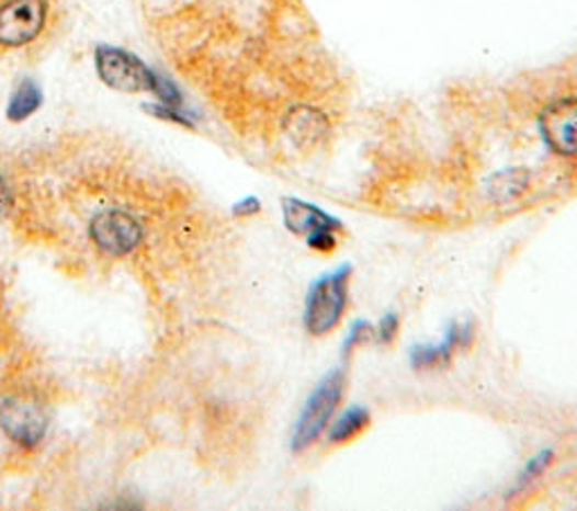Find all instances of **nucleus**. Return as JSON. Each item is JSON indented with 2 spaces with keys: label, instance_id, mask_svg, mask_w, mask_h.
<instances>
[{
  "label": "nucleus",
  "instance_id": "nucleus-1",
  "mask_svg": "<svg viewBox=\"0 0 577 511\" xmlns=\"http://www.w3.org/2000/svg\"><path fill=\"white\" fill-rule=\"evenodd\" d=\"M352 266L343 264L341 269L316 280L305 300V329L314 338L332 333L346 316L348 295H350Z\"/></svg>",
  "mask_w": 577,
  "mask_h": 511
},
{
  "label": "nucleus",
  "instance_id": "nucleus-2",
  "mask_svg": "<svg viewBox=\"0 0 577 511\" xmlns=\"http://www.w3.org/2000/svg\"><path fill=\"white\" fill-rule=\"evenodd\" d=\"M346 393V372L343 367H337L327 372L318 386L312 390L309 399L303 406V412L294 425L292 435V448L296 453L307 451L318 438L327 431L329 421H332L341 399Z\"/></svg>",
  "mask_w": 577,
  "mask_h": 511
},
{
  "label": "nucleus",
  "instance_id": "nucleus-3",
  "mask_svg": "<svg viewBox=\"0 0 577 511\" xmlns=\"http://www.w3.org/2000/svg\"><path fill=\"white\" fill-rule=\"evenodd\" d=\"M95 64L100 77L111 89L127 91V93L156 91L165 102L179 100V95L172 89H165V83L129 53H122L115 48H100L95 55Z\"/></svg>",
  "mask_w": 577,
  "mask_h": 511
},
{
  "label": "nucleus",
  "instance_id": "nucleus-4",
  "mask_svg": "<svg viewBox=\"0 0 577 511\" xmlns=\"http://www.w3.org/2000/svg\"><path fill=\"white\" fill-rule=\"evenodd\" d=\"M0 425L21 446H36L46 435L48 412L36 399L10 397L0 404Z\"/></svg>",
  "mask_w": 577,
  "mask_h": 511
},
{
  "label": "nucleus",
  "instance_id": "nucleus-5",
  "mask_svg": "<svg viewBox=\"0 0 577 511\" xmlns=\"http://www.w3.org/2000/svg\"><path fill=\"white\" fill-rule=\"evenodd\" d=\"M46 23V0H8L0 8V44L16 48L30 44Z\"/></svg>",
  "mask_w": 577,
  "mask_h": 511
},
{
  "label": "nucleus",
  "instance_id": "nucleus-6",
  "mask_svg": "<svg viewBox=\"0 0 577 511\" xmlns=\"http://www.w3.org/2000/svg\"><path fill=\"white\" fill-rule=\"evenodd\" d=\"M540 132L557 156H577V100L566 98L548 104L540 115Z\"/></svg>",
  "mask_w": 577,
  "mask_h": 511
},
{
  "label": "nucleus",
  "instance_id": "nucleus-7",
  "mask_svg": "<svg viewBox=\"0 0 577 511\" xmlns=\"http://www.w3.org/2000/svg\"><path fill=\"white\" fill-rule=\"evenodd\" d=\"M91 237L109 254H127L143 241V228L127 212L113 209L93 219Z\"/></svg>",
  "mask_w": 577,
  "mask_h": 511
},
{
  "label": "nucleus",
  "instance_id": "nucleus-8",
  "mask_svg": "<svg viewBox=\"0 0 577 511\" xmlns=\"http://www.w3.org/2000/svg\"><path fill=\"white\" fill-rule=\"evenodd\" d=\"M474 325L472 322H453L446 329V336L442 343L435 345H416L410 352V365L418 372L427 370H438L451 363L453 354L459 350H465L474 343Z\"/></svg>",
  "mask_w": 577,
  "mask_h": 511
},
{
  "label": "nucleus",
  "instance_id": "nucleus-9",
  "mask_svg": "<svg viewBox=\"0 0 577 511\" xmlns=\"http://www.w3.org/2000/svg\"><path fill=\"white\" fill-rule=\"evenodd\" d=\"M282 219L288 232L296 237H305V239L323 230L343 232V224L339 219L329 217L325 209H320L314 203L292 198V196L282 198Z\"/></svg>",
  "mask_w": 577,
  "mask_h": 511
},
{
  "label": "nucleus",
  "instance_id": "nucleus-10",
  "mask_svg": "<svg viewBox=\"0 0 577 511\" xmlns=\"http://www.w3.org/2000/svg\"><path fill=\"white\" fill-rule=\"evenodd\" d=\"M370 421H373V417H370V410L363 408V406H354V408L346 410V412L335 421L332 429H329L327 440H329V444H335V446L350 444V442L357 440L361 433H365Z\"/></svg>",
  "mask_w": 577,
  "mask_h": 511
},
{
  "label": "nucleus",
  "instance_id": "nucleus-11",
  "mask_svg": "<svg viewBox=\"0 0 577 511\" xmlns=\"http://www.w3.org/2000/svg\"><path fill=\"white\" fill-rule=\"evenodd\" d=\"M288 134L296 140H318V136L325 132V117L314 109H294L286 117Z\"/></svg>",
  "mask_w": 577,
  "mask_h": 511
},
{
  "label": "nucleus",
  "instance_id": "nucleus-12",
  "mask_svg": "<svg viewBox=\"0 0 577 511\" xmlns=\"http://www.w3.org/2000/svg\"><path fill=\"white\" fill-rule=\"evenodd\" d=\"M38 104H41V93H38V89L34 87L32 81H23L21 87L16 89L12 102H10L8 115H10V120H14V122L25 120V117H30V115L38 109Z\"/></svg>",
  "mask_w": 577,
  "mask_h": 511
},
{
  "label": "nucleus",
  "instance_id": "nucleus-13",
  "mask_svg": "<svg viewBox=\"0 0 577 511\" xmlns=\"http://www.w3.org/2000/svg\"><path fill=\"white\" fill-rule=\"evenodd\" d=\"M553 457H555V455H553L551 448H544L542 453L534 455V457L525 464L523 474L519 476V487H517V489H523V487L532 485L542 474H546V468L553 464Z\"/></svg>",
  "mask_w": 577,
  "mask_h": 511
},
{
  "label": "nucleus",
  "instance_id": "nucleus-14",
  "mask_svg": "<svg viewBox=\"0 0 577 511\" xmlns=\"http://www.w3.org/2000/svg\"><path fill=\"white\" fill-rule=\"evenodd\" d=\"M375 338V327L365 322V320H357L352 327H350V333L346 338V343H343V356H350L357 348L370 343V340Z\"/></svg>",
  "mask_w": 577,
  "mask_h": 511
},
{
  "label": "nucleus",
  "instance_id": "nucleus-15",
  "mask_svg": "<svg viewBox=\"0 0 577 511\" xmlns=\"http://www.w3.org/2000/svg\"><path fill=\"white\" fill-rule=\"evenodd\" d=\"M397 331H399V316H397L395 311H391V314H386V316L377 322V327H375V338L380 340L382 345H391L393 340L397 338Z\"/></svg>",
  "mask_w": 577,
  "mask_h": 511
},
{
  "label": "nucleus",
  "instance_id": "nucleus-16",
  "mask_svg": "<svg viewBox=\"0 0 577 511\" xmlns=\"http://www.w3.org/2000/svg\"><path fill=\"white\" fill-rule=\"evenodd\" d=\"M337 235H339V232H332V230H323V232H316V235L307 237V239H305V243H307L312 250L327 254V252H332V250L339 246V239H337Z\"/></svg>",
  "mask_w": 577,
  "mask_h": 511
},
{
  "label": "nucleus",
  "instance_id": "nucleus-17",
  "mask_svg": "<svg viewBox=\"0 0 577 511\" xmlns=\"http://www.w3.org/2000/svg\"><path fill=\"white\" fill-rule=\"evenodd\" d=\"M10 207H12V192H10L8 183H5V179L0 177V219L8 215Z\"/></svg>",
  "mask_w": 577,
  "mask_h": 511
},
{
  "label": "nucleus",
  "instance_id": "nucleus-18",
  "mask_svg": "<svg viewBox=\"0 0 577 511\" xmlns=\"http://www.w3.org/2000/svg\"><path fill=\"white\" fill-rule=\"evenodd\" d=\"M262 209V205H260V201L258 198H246L244 203H239L237 207H235V212H237V215H239V212H244V215L246 217H251V215H258V212Z\"/></svg>",
  "mask_w": 577,
  "mask_h": 511
}]
</instances>
